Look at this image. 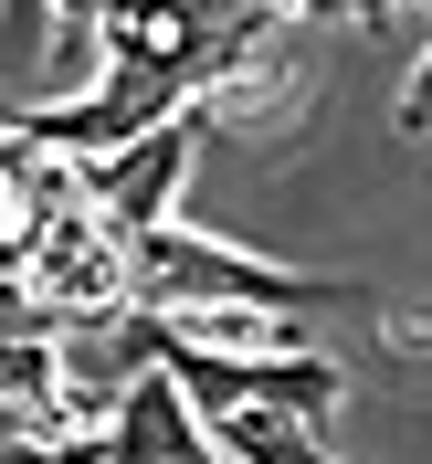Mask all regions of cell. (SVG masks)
<instances>
[{"mask_svg": "<svg viewBox=\"0 0 432 464\" xmlns=\"http://www.w3.org/2000/svg\"><path fill=\"white\" fill-rule=\"evenodd\" d=\"M127 275H138V306H148V317H169V327H201V317H306V306H338L327 275L232 254V243H211V232H190V222L148 232L138 254H127Z\"/></svg>", "mask_w": 432, "mask_h": 464, "instance_id": "1", "label": "cell"}, {"mask_svg": "<svg viewBox=\"0 0 432 464\" xmlns=\"http://www.w3.org/2000/svg\"><path fill=\"white\" fill-rule=\"evenodd\" d=\"M169 380L179 401L201 411V433H222V422H243V411H285V422H338L348 401V370L327 359V348H254V359H232V348H169Z\"/></svg>", "mask_w": 432, "mask_h": 464, "instance_id": "2", "label": "cell"}, {"mask_svg": "<svg viewBox=\"0 0 432 464\" xmlns=\"http://www.w3.org/2000/svg\"><path fill=\"white\" fill-rule=\"evenodd\" d=\"M190 148H201V116H179V127H158V138L116 148L106 169H85L95 222H106V232H127V243L169 232V222H179V179H190Z\"/></svg>", "mask_w": 432, "mask_h": 464, "instance_id": "3", "label": "cell"}, {"mask_svg": "<svg viewBox=\"0 0 432 464\" xmlns=\"http://www.w3.org/2000/svg\"><path fill=\"white\" fill-rule=\"evenodd\" d=\"M106 443H116V464H222V454H211V433H201V411L179 401V380H169V370L138 380V391L116 401Z\"/></svg>", "mask_w": 432, "mask_h": 464, "instance_id": "4", "label": "cell"}, {"mask_svg": "<svg viewBox=\"0 0 432 464\" xmlns=\"http://www.w3.org/2000/svg\"><path fill=\"white\" fill-rule=\"evenodd\" d=\"M95 433L63 391V348H0V443H74Z\"/></svg>", "mask_w": 432, "mask_h": 464, "instance_id": "5", "label": "cell"}, {"mask_svg": "<svg viewBox=\"0 0 432 464\" xmlns=\"http://www.w3.org/2000/svg\"><path fill=\"white\" fill-rule=\"evenodd\" d=\"M211 454H222V464H338L317 422H285V411H243V422H222Z\"/></svg>", "mask_w": 432, "mask_h": 464, "instance_id": "6", "label": "cell"}, {"mask_svg": "<svg viewBox=\"0 0 432 464\" xmlns=\"http://www.w3.org/2000/svg\"><path fill=\"white\" fill-rule=\"evenodd\" d=\"M0 464H116L106 433H74V443H0Z\"/></svg>", "mask_w": 432, "mask_h": 464, "instance_id": "7", "label": "cell"}, {"mask_svg": "<svg viewBox=\"0 0 432 464\" xmlns=\"http://www.w3.org/2000/svg\"><path fill=\"white\" fill-rule=\"evenodd\" d=\"M390 127H401V138H432V53L411 63V85H401V106H390Z\"/></svg>", "mask_w": 432, "mask_h": 464, "instance_id": "8", "label": "cell"}]
</instances>
